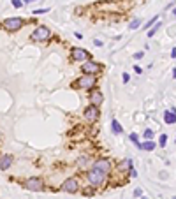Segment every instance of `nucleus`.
<instances>
[{
    "label": "nucleus",
    "instance_id": "3",
    "mask_svg": "<svg viewBox=\"0 0 176 199\" xmlns=\"http://www.w3.org/2000/svg\"><path fill=\"white\" fill-rule=\"evenodd\" d=\"M23 25H25V19L23 18H7L2 21V27L7 32H18L19 28H23Z\"/></svg>",
    "mask_w": 176,
    "mask_h": 199
},
{
    "label": "nucleus",
    "instance_id": "14",
    "mask_svg": "<svg viewBox=\"0 0 176 199\" xmlns=\"http://www.w3.org/2000/svg\"><path fill=\"white\" fill-rule=\"evenodd\" d=\"M155 143L151 141V139H146L145 143H141V150H148V152H151V150H155Z\"/></svg>",
    "mask_w": 176,
    "mask_h": 199
},
{
    "label": "nucleus",
    "instance_id": "27",
    "mask_svg": "<svg viewBox=\"0 0 176 199\" xmlns=\"http://www.w3.org/2000/svg\"><path fill=\"white\" fill-rule=\"evenodd\" d=\"M129 174H130L132 178H136V176H137V171H136V169H134V166H132V168H130V171H129Z\"/></svg>",
    "mask_w": 176,
    "mask_h": 199
},
{
    "label": "nucleus",
    "instance_id": "7",
    "mask_svg": "<svg viewBox=\"0 0 176 199\" xmlns=\"http://www.w3.org/2000/svg\"><path fill=\"white\" fill-rule=\"evenodd\" d=\"M70 58H72L74 62H86V60L92 58V55L83 48H74L72 51H70Z\"/></svg>",
    "mask_w": 176,
    "mask_h": 199
},
{
    "label": "nucleus",
    "instance_id": "8",
    "mask_svg": "<svg viewBox=\"0 0 176 199\" xmlns=\"http://www.w3.org/2000/svg\"><path fill=\"white\" fill-rule=\"evenodd\" d=\"M62 190H63V192H69V194H76L79 190L78 178H67V180L62 183Z\"/></svg>",
    "mask_w": 176,
    "mask_h": 199
},
{
    "label": "nucleus",
    "instance_id": "15",
    "mask_svg": "<svg viewBox=\"0 0 176 199\" xmlns=\"http://www.w3.org/2000/svg\"><path fill=\"white\" fill-rule=\"evenodd\" d=\"M111 127H113V132L114 134H122L123 132V127H122V125H120V122H118V120H111Z\"/></svg>",
    "mask_w": 176,
    "mask_h": 199
},
{
    "label": "nucleus",
    "instance_id": "17",
    "mask_svg": "<svg viewBox=\"0 0 176 199\" xmlns=\"http://www.w3.org/2000/svg\"><path fill=\"white\" fill-rule=\"evenodd\" d=\"M160 28H162V23H160V21H157V23L153 25V27H151V30L148 32V37H153L155 34H157V32L160 30Z\"/></svg>",
    "mask_w": 176,
    "mask_h": 199
},
{
    "label": "nucleus",
    "instance_id": "21",
    "mask_svg": "<svg viewBox=\"0 0 176 199\" xmlns=\"http://www.w3.org/2000/svg\"><path fill=\"white\" fill-rule=\"evenodd\" d=\"M83 194H85V196H93V194H95V190H93V185L86 187V189L83 190Z\"/></svg>",
    "mask_w": 176,
    "mask_h": 199
},
{
    "label": "nucleus",
    "instance_id": "29",
    "mask_svg": "<svg viewBox=\"0 0 176 199\" xmlns=\"http://www.w3.org/2000/svg\"><path fill=\"white\" fill-rule=\"evenodd\" d=\"M48 7H46V9H37V11H34V14H44V13H48Z\"/></svg>",
    "mask_w": 176,
    "mask_h": 199
},
{
    "label": "nucleus",
    "instance_id": "23",
    "mask_svg": "<svg viewBox=\"0 0 176 199\" xmlns=\"http://www.w3.org/2000/svg\"><path fill=\"white\" fill-rule=\"evenodd\" d=\"M157 21H158V16H153V18L150 19V21H148V23H146V28H150V27H153V25H155V23H157Z\"/></svg>",
    "mask_w": 176,
    "mask_h": 199
},
{
    "label": "nucleus",
    "instance_id": "2",
    "mask_svg": "<svg viewBox=\"0 0 176 199\" xmlns=\"http://www.w3.org/2000/svg\"><path fill=\"white\" fill-rule=\"evenodd\" d=\"M49 37H51V30L48 27H44V25H39V27H35V30L32 32L30 39L35 41V42H46Z\"/></svg>",
    "mask_w": 176,
    "mask_h": 199
},
{
    "label": "nucleus",
    "instance_id": "26",
    "mask_svg": "<svg viewBox=\"0 0 176 199\" xmlns=\"http://www.w3.org/2000/svg\"><path fill=\"white\" fill-rule=\"evenodd\" d=\"M143 57H145V53H143V51H137V53H134V58H136V60H141Z\"/></svg>",
    "mask_w": 176,
    "mask_h": 199
},
{
    "label": "nucleus",
    "instance_id": "30",
    "mask_svg": "<svg viewBox=\"0 0 176 199\" xmlns=\"http://www.w3.org/2000/svg\"><path fill=\"white\" fill-rule=\"evenodd\" d=\"M134 72H136V74H141V72H143V69H141L139 65H136V67H134Z\"/></svg>",
    "mask_w": 176,
    "mask_h": 199
},
{
    "label": "nucleus",
    "instance_id": "28",
    "mask_svg": "<svg viewBox=\"0 0 176 199\" xmlns=\"http://www.w3.org/2000/svg\"><path fill=\"white\" fill-rule=\"evenodd\" d=\"M122 78H123V83H129V81H130V76H129L127 72H123V76H122Z\"/></svg>",
    "mask_w": 176,
    "mask_h": 199
},
{
    "label": "nucleus",
    "instance_id": "6",
    "mask_svg": "<svg viewBox=\"0 0 176 199\" xmlns=\"http://www.w3.org/2000/svg\"><path fill=\"white\" fill-rule=\"evenodd\" d=\"M23 185H25V189L32 190V192H42L44 190V181L41 178H28Z\"/></svg>",
    "mask_w": 176,
    "mask_h": 199
},
{
    "label": "nucleus",
    "instance_id": "12",
    "mask_svg": "<svg viewBox=\"0 0 176 199\" xmlns=\"http://www.w3.org/2000/svg\"><path fill=\"white\" fill-rule=\"evenodd\" d=\"M13 155H2V157H0V169H2V171H7L9 168H11V166H13Z\"/></svg>",
    "mask_w": 176,
    "mask_h": 199
},
{
    "label": "nucleus",
    "instance_id": "9",
    "mask_svg": "<svg viewBox=\"0 0 176 199\" xmlns=\"http://www.w3.org/2000/svg\"><path fill=\"white\" fill-rule=\"evenodd\" d=\"M83 115H85V118H86L88 122H97L99 116H101V109H99L97 106H92V104H90V106L85 109Z\"/></svg>",
    "mask_w": 176,
    "mask_h": 199
},
{
    "label": "nucleus",
    "instance_id": "13",
    "mask_svg": "<svg viewBox=\"0 0 176 199\" xmlns=\"http://www.w3.org/2000/svg\"><path fill=\"white\" fill-rule=\"evenodd\" d=\"M164 122H166L167 125H174L176 124V109L164 111Z\"/></svg>",
    "mask_w": 176,
    "mask_h": 199
},
{
    "label": "nucleus",
    "instance_id": "19",
    "mask_svg": "<svg viewBox=\"0 0 176 199\" xmlns=\"http://www.w3.org/2000/svg\"><path fill=\"white\" fill-rule=\"evenodd\" d=\"M139 25H141V19H139V18H136L134 21L129 23V28H130V30H136V28L139 27Z\"/></svg>",
    "mask_w": 176,
    "mask_h": 199
},
{
    "label": "nucleus",
    "instance_id": "1",
    "mask_svg": "<svg viewBox=\"0 0 176 199\" xmlns=\"http://www.w3.org/2000/svg\"><path fill=\"white\" fill-rule=\"evenodd\" d=\"M95 83H97L95 74H83L81 78H78V80L72 83V86H74V88H83V90H92L93 86H95Z\"/></svg>",
    "mask_w": 176,
    "mask_h": 199
},
{
    "label": "nucleus",
    "instance_id": "11",
    "mask_svg": "<svg viewBox=\"0 0 176 199\" xmlns=\"http://www.w3.org/2000/svg\"><path fill=\"white\" fill-rule=\"evenodd\" d=\"M102 102H104V95H102V92L101 90H93V92L90 93V104L99 108Z\"/></svg>",
    "mask_w": 176,
    "mask_h": 199
},
{
    "label": "nucleus",
    "instance_id": "35",
    "mask_svg": "<svg viewBox=\"0 0 176 199\" xmlns=\"http://www.w3.org/2000/svg\"><path fill=\"white\" fill-rule=\"evenodd\" d=\"M173 199H176V196H174V197H173Z\"/></svg>",
    "mask_w": 176,
    "mask_h": 199
},
{
    "label": "nucleus",
    "instance_id": "31",
    "mask_svg": "<svg viewBox=\"0 0 176 199\" xmlns=\"http://www.w3.org/2000/svg\"><path fill=\"white\" fill-rule=\"evenodd\" d=\"M171 58H176V48L171 49Z\"/></svg>",
    "mask_w": 176,
    "mask_h": 199
},
{
    "label": "nucleus",
    "instance_id": "24",
    "mask_svg": "<svg viewBox=\"0 0 176 199\" xmlns=\"http://www.w3.org/2000/svg\"><path fill=\"white\" fill-rule=\"evenodd\" d=\"M21 5H23V2H21V0H13V7H16V9H19Z\"/></svg>",
    "mask_w": 176,
    "mask_h": 199
},
{
    "label": "nucleus",
    "instance_id": "25",
    "mask_svg": "<svg viewBox=\"0 0 176 199\" xmlns=\"http://www.w3.org/2000/svg\"><path fill=\"white\" fill-rule=\"evenodd\" d=\"M143 196V189H136L134 190V197H141Z\"/></svg>",
    "mask_w": 176,
    "mask_h": 199
},
{
    "label": "nucleus",
    "instance_id": "16",
    "mask_svg": "<svg viewBox=\"0 0 176 199\" xmlns=\"http://www.w3.org/2000/svg\"><path fill=\"white\" fill-rule=\"evenodd\" d=\"M130 168H132V160L130 159H125L123 162L118 164V169H120V171H127V169H130Z\"/></svg>",
    "mask_w": 176,
    "mask_h": 199
},
{
    "label": "nucleus",
    "instance_id": "4",
    "mask_svg": "<svg viewBox=\"0 0 176 199\" xmlns=\"http://www.w3.org/2000/svg\"><path fill=\"white\" fill-rule=\"evenodd\" d=\"M86 178H88V181H90V185H93V187H99V185H102L104 183V180H106V174L104 173H101V171H97V169H88L86 171Z\"/></svg>",
    "mask_w": 176,
    "mask_h": 199
},
{
    "label": "nucleus",
    "instance_id": "10",
    "mask_svg": "<svg viewBox=\"0 0 176 199\" xmlns=\"http://www.w3.org/2000/svg\"><path fill=\"white\" fill-rule=\"evenodd\" d=\"M92 168L97 169V171H101V173H104L106 176H107V173L111 171V162L107 159H99V160H95V162H93Z\"/></svg>",
    "mask_w": 176,
    "mask_h": 199
},
{
    "label": "nucleus",
    "instance_id": "33",
    "mask_svg": "<svg viewBox=\"0 0 176 199\" xmlns=\"http://www.w3.org/2000/svg\"><path fill=\"white\" fill-rule=\"evenodd\" d=\"M173 78L176 80V69H173Z\"/></svg>",
    "mask_w": 176,
    "mask_h": 199
},
{
    "label": "nucleus",
    "instance_id": "34",
    "mask_svg": "<svg viewBox=\"0 0 176 199\" xmlns=\"http://www.w3.org/2000/svg\"><path fill=\"white\" fill-rule=\"evenodd\" d=\"M173 16H174V18H176V7H174V9H173Z\"/></svg>",
    "mask_w": 176,
    "mask_h": 199
},
{
    "label": "nucleus",
    "instance_id": "18",
    "mask_svg": "<svg viewBox=\"0 0 176 199\" xmlns=\"http://www.w3.org/2000/svg\"><path fill=\"white\" fill-rule=\"evenodd\" d=\"M129 139H130V141L134 143V145H136L137 148H141V141H139V136H137L136 132H132L130 136H129Z\"/></svg>",
    "mask_w": 176,
    "mask_h": 199
},
{
    "label": "nucleus",
    "instance_id": "32",
    "mask_svg": "<svg viewBox=\"0 0 176 199\" xmlns=\"http://www.w3.org/2000/svg\"><path fill=\"white\" fill-rule=\"evenodd\" d=\"M34 2H37V0H25V4H34Z\"/></svg>",
    "mask_w": 176,
    "mask_h": 199
},
{
    "label": "nucleus",
    "instance_id": "22",
    "mask_svg": "<svg viewBox=\"0 0 176 199\" xmlns=\"http://www.w3.org/2000/svg\"><path fill=\"white\" fill-rule=\"evenodd\" d=\"M145 139H153V130L151 129H146L145 130Z\"/></svg>",
    "mask_w": 176,
    "mask_h": 199
},
{
    "label": "nucleus",
    "instance_id": "20",
    "mask_svg": "<svg viewBox=\"0 0 176 199\" xmlns=\"http://www.w3.org/2000/svg\"><path fill=\"white\" fill-rule=\"evenodd\" d=\"M166 143H167V134H160V137H158V146H166Z\"/></svg>",
    "mask_w": 176,
    "mask_h": 199
},
{
    "label": "nucleus",
    "instance_id": "5",
    "mask_svg": "<svg viewBox=\"0 0 176 199\" xmlns=\"http://www.w3.org/2000/svg\"><path fill=\"white\" fill-rule=\"evenodd\" d=\"M101 64L93 62L92 58L90 60H86V62H81V71H83V74H97V72H101Z\"/></svg>",
    "mask_w": 176,
    "mask_h": 199
}]
</instances>
